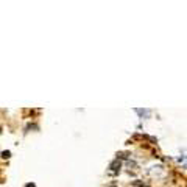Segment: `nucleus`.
Here are the masks:
<instances>
[{
  "mask_svg": "<svg viewBox=\"0 0 187 187\" xmlns=\"http://www.w3.org/2000/svg\"><path fill=\"white\" fill-rule=\"evenodd\" d=\"M120 167H122V162H120L119 159H114V161L109 164V173H111V175H115V173H119Z\"/></svg>",
  "mask_w": 187,
  "mask_h": 187,
  "instance_id": "1",
  "label": "nucleus"
},
{
  "mask_svg": "<svg viewBox=\"0 0 187 187\" xmlns=\"http://www.w3.org/2000/svg\"><path fill=\"white\" fill-rule=\"evenodd\" d=\"M2 157H5V159L11 157V151H3V153H2Z\"/></svg>",
  "mask_w": 187,
  "mask_h": 187,
  "instance_id": "2",
  "label": "nucleus"
},
{
  "mask_svg": "<svg viewBox=\"0 0 187 187\" xmlns=\"http://www.w3.org/2000/svg\"><path fill=\"white\" fill-rule=\"evenodd\" d=\"M25 187H36V184L34 182H28V184H25Z\"/></svg>",
  "mask_w": 187,
  "mask_h": 187,
  "instance_id": "3",
  "label": "nucleus"
},
{
  "mask_svg": "<svg viewBox=\"0 0 187 187\" xmlns=\"http://www.w3.org/2000/svg\"><path fill=\"white\" fill-rule=\"evenodd\" d=\"M111 187H115V185H111Z\"/></svg>",
  "mask_w": 187,
  "mask_h": 187,
  "instance_id": "4",
  "label": "nucleus"
}]
</instances>
